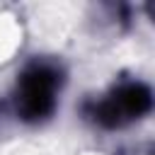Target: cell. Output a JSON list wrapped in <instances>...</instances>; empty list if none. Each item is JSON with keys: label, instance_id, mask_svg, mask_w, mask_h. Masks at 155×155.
Returning a JSON list of instances; mask_svg holds the SVG:
<instances>
[{"label": "cell", "instance_id": "7a4b0ae2", "mask_svg": "<svg viewBox=\"0 0 155 155\" xmlns=\"http://www.w3.org/2000/svg\"><path fill=\"white\" fill-rule=\"evenodd\" d=\"M153 111V90L140 80H124L99 99L82 104V116L104 131L124 128Z\"/></svg>", "mask_w": 155, "mask_h": 155}, {"label": "cell", "instance_id": "6da1fadb", "mask_svg": "<svg viewBox=\"0 0 155 155\" xmlns=\"http://www.w3.org/2000/svg\"><path fill=\"white\" fill-rule=\"evenodd\" d=\"M65 85V68L53 58L29 61L15 82L10 107L24 124H44L56 114L58 92Z\"/></svg>", "mask_w": 155, "mask_h": 155}, {"label": "cell", "instance_id": "3957f363", "mask_svg": "<svg viewBox=\"0 0 155 155\" xmlns=\"http://www.w3.org/2000/svg\"><path fill=\"white\" fill-rule=\"evenodd\" d=\"M114 155H116V153H114ZM119 155H153V148H150V145H136V148L124 150V153H119Z\"/></svg>", "mask_w": 155, "mask_h": 155}]
</instances>
